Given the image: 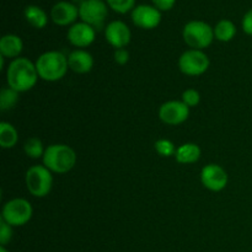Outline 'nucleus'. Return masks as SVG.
Here are the masks:
<instances>
[{"label":"nucleus","mask_w":252,"mask_h":252,"mask_svg":"<svg viewBox=\"0 0 252 252\" xmlns=\"http://www.w3.org/2000/svg\"><path fill=\"white\" fill-rule=\"evenodd\" d=\"M39 79L36 69V63L30 59L19 57L12 59L6 70L7 86L14 89L17 93L30 91L37 84Z\"/></svg>","instance_id":"f257e3e1"},{"label":"nucleus","mask_w":252,"mask_h":252,"mask_svg":"<svg viewBox=\"0 0 252 252\" xmlns=\"http://www.w3.org/2000/svg\"><path fill=\"white\" fill-rule=\"evenodd\" d=\"M211 65L208 56L199 49H189L184 52L179 59L181 73L189 76H198L206 73Z\"/></svg>","instance_id":"0eeeda50"},{"label":"nucleus","mask_w":252,"mask_h":252,"mask_svg":"<svg viewBox=\"0 0 252 252\" xmlns=\"http://www.w3.org/2000/svg\"><path fill=\"white\" fill-rule=\"evenodd\" d=\"M24 49V42L16 34H5L0 38V54L5 58H19Z\"/></svg>","instance_id":"dca6fc26"},{"label":"nucleus","mask_w":252,"mask_h":252,"mask_svg":"<svg viewBox=\"0 0 252 252\" xmlns=\"http://www.w3.org/2000/svg\"><path fill=\"white\" fill-rule=\"evenodd\" d=\"M36 69L42 80L48 83L58 81L63 79L68 71V57L59 51H48L37 58Z\"/></svg>","instance_id":"f03ea898"},{"label":"nucleus","mask_w":252,"mask_h":252,"mask_svg":"<svg viewBox=\"0 0 252 252\" xmlns=\"http://www.w3.org/2000/svg\"><path fill=\"white\" fill-rule=\"evenodd\" d=\"M202 150L194 143H185L180 145L175 154V159L180 164H193L201 159Z\"/></svg>","instance_id":"f3484780"},{"label":"nucleus","mask_w":252,"mask_h":252,"mask_svg":"<svg viewBox=\"0 0 252 252\" xmlns=\"http://www.w3.org/2000/svg\"><path fill=\"white\" fill-rule=\"evenodd\" d=\"M24 15L26 21L34 29H44L48 24V15L42 7L37 6V5H29L25 7Z\"/></svg>","instance_id":"a211bd4d"},{"label":"nucleus","mask_w":252,"mask_h":252,"mask_svg":"<svg viewBox=\"0 0 252 252\" xmlns=\"http://www.w3.org/2000/svg\"><path fill=\"white\" fill-rule=\"evenodd\" d=\"M12 226L0 218V246H6L12 240Z\"/></svg>","instance_id":"a878e982"},{"label":"nucleus","mask_w":252,"mask_h":252,"mask_svg":"<svg viewBox=\"0 0 252 252\" xmlns=\"http://www.w3.org/2000/svg\"><path fill=\"white\" fill-rule=\"evenodd\" d=\"M19 133L16 128L7 122L0 123V145L2 149H11L17 144Z\"/></svg>","instance_id":"6ab92c4d"},{"label":"nucleus","mask_w":252,"mask_h":252,"mask_svg":"<svg viewBox=\"0 0 252 252\" xmlns=\"http://www.w3.org/2000/svg\"><path fill=\"white\" fill-rule=\"evenodd\" d=\"M182 102L189 107H194L201 102V95L194 89H187L182 93Z\"/></svg>","instance_id":"393cba45"},{"label":"nucleus","mask_w":252,"mask_h":252,"mask_svg":"<svg viewBox=\"0 0 252 252\" xmlns=\"http://www.w3.org/2000/svg\"><path fill=\"white\" fill-rule=\"evenodd\" d=\"M132 21L135 26L143 30H153L161 22V11L152 5L142 4L132 10Z\"/></svg>","instance_id":"9b49d317"},{"label":"nucleus","mask_w":252,"mask_h":252,"mask_svg":"<svg viewBox=\"0 0 252 252\" xmlns=\"http://www.w3.org/2000/svg\"><path fill=\"white\" fill-rule=\"evenodd\" d=\"M0 252H7L6 249H5V246H0Z\"/></svg>","instance_id":"c756f323"},{"label":"nucleus","mask_w":252,"mask_h":252,"mask_svg":"<svg viewBox=\"0 0 252 252\" xmlns=\"http://www.w3.org/2000/svg\"><path fill=\"white\" fill-rule=\"evenodd\" d=\"M108 5L103 0H83L79 5V17L85 24L101 27L108 15Z\"/></svg>","instance_id":"6e6552de"},{"label":"nucleus","mask_w":252,"mask_h":252,"mask_svg":"<svg viewBox=\"0 0 252 252\" xmlns=\"http://www.w3.org/2000/svg\"><path fill=\"white\" fill-rule=\"evenodd\" d=\"M185 43L192 49H202L207 48L212 44L214 37V29L207 22L201 20H192L187 22L182 31Z\"/></svg>","instance_id":"20e7f679"},{"label":"nucleus","mask_w":252,"mask_h":252,"mask_svg":"<svg viewBox=\"0 0 252 252\" xmlns=\"http://www.w3.org/2000/svg\"><path fill=\"white\" fill-rule=\"evenodd\" d=\"M68 64L74 73L86 74L94 68V57L85 49H75L68 56Z\"/></svg>","instance_id":"2eb2a0df"},{"label":"nucleus","mask_w":252,"mask_h":252,"mask_svg":"<svg viewBox=\"0 0 252 252\" xmlns=\"http://www.w3.org/2000/svg\"><path fill=\"white\" fill-rule=\"evenodd\" d=\"M105 38L116 49H121L129 44L132 33H130V30L127 24L121 20H115L106 26Z\"/></svg>","instance_id":"ddd939ff"},{"label":"nucleus","mask_w":252,"mask_h":252,"mask_svg":"<svg viewBox=\"0 0 252 252\" xmlns=\"http://www.w3.org/2000/svg\"><path fill=\"white\" fill-rule=\"evenodd\" d=\"M236 34V26L230 20L223 19L214 27V37L220 42H230Z\"/></svg>","instance_id":"aec40b11"},{"label":"nucleus","mask_w":252,"mask_h":252,"mask_svg":"<svg viewBox=\"0 0 252 252\" xmlns=\"http://www.w3.org/2000/svg\"><path fill=\"white\" fill-rule=\"evenodd\" d=\"M189 117V107L182 101L172 100L162 103L159 108V118L169 126H179Z\"/></svg>","instance_id":"1a4fd4ad"},{"label":"nucleus","mask_w":252,"mask_h":252,"mask_svg":"<svg viewBox=\"0 0 252 252\" xmlns=\"http://www.w3.org/2000/svg\"><path fill=\"white\" fill-rule=\"evenodd\" d=\"M68 41L78 49L86 48L94 43L96 38V31L91 25L85 22H75L68 30Z\"/></svg>","instance_id":"f8f14e48"},{"label":"nucleus","mask_w":252,"mask_h":252,"mask_svg":"<svg viewBox=\"0 0 252 252\" xmlns=\"http://www.w3.org/2000/svg\"><path fill=\"white\" fill-rule=\"evenodd\" d=\"M24 150L25 154L29 158H31V159H39V158H43L44 152H46V149L43 148V143L36 137L29 138V139L25 142Z\"/></svg>","instance_id":"4be33fe9"},{"label":"nucleus","mask_w":252,"mask_h":252,"mask_svg":"<svg viewBox=\"0 0 252 252\" xmlns=\"http://www.w3.org/2000/svg\"><path fill=\"white\" fill-rule=\"evenodd\" d=\"M25 182L30 193L38 198L48 196L53 187V176L51 170L44 165H33L25 175Z\"/></svg>","instance_id":"39448f33"},{"label":"nucleus","mask_w":252,"mask_h":252,"mask_svg":"<svg viewBox=\"0 0 252 252\" xmlns=\"http://www.w3.org/2000/svg\"><path fill=\"white\" fill-rule=\"evenodd\" d=\"M113 58H115V62L118 65H126L129 62V52L125 48L116 49Z\"/></svg>","instance_id":"bb28decb"},{"label":"nucleus","mask_w":252,"mask_h":252,"mask_svg":"<svg viewBox=\"0 0 252 252\" xmlns=\"http://www.w3.org/2000/svg\"><path fill=\"white\" fill-rule=\"evenodd\" d=\"M241 25H243V31L249 36H252V9L244 15Z\"/></svg>","instance_id":"c85d7f7f"},{"label":"nucleus","mask_w":252,"mask_h":252,"mask_svg":"<svg viewBox=\"0 0 252 252\" xmlns=\"http://www.w3.org/2000/svg\"><path fill=\"white\" fill-rule=\"evenodd\" d=\"M19 102V93L11 88H4L0 91V110L2 112L10 111Z\"/></svg>","instance_id":"412c9836"},{"label":"nucleus","mask_w":252,"mask_h":252,"mask_svg":"<svg viewBox=\"0 0 252 252\" xmlns=\"http://www.w3.org/2000/svg\"><path fill=\"white\" fill-rule=\"evenodd\" d=\"M155 150L159 155L164 158H170L174 157L176 154V147H175L174 143L169 139H159L155 142L154 144Z\"/></svg>","instance_id":"5701e85b"},{"label":"nucleus","mask_w":252,"mask_h":252,"mask_svg":"<svg viewBox=\"0 0 252 252\" xmlns=\"http://www.w3.org/2000/svg\"><path fill=\"white\" fill-rule=\"evenodd\" d=\"M33 216L31 203L25 198H14L4 204L1 219L14 226H22L29 223Z\"/></svg>","instance_id":"423d86ee"},{"label":"nucleus","mask_w":252,"mask_h":252,"mask_svg":"<svg viewBox=\"0 0 252 252\" xmlns=\"http://www.w3.org/2000/svg\"><path fill=\"white\" fill-rule=\"evenodd\" d=\"M79 17V7L69 1H58L51 10V19L58 26H69L75 24Z\"/></svg>","instance_id":"4468645a"},{"label":"nucleus","mask_w":252,"mask_h":252,"mask_svg":"<svg viewBox=\"0 0 252 252\" xmlns=\"http://www.w3.org/2000/svg\"><path fill=\"white\" fill-rule=\"evenodd\" d=\"M106 2L118 14H127L135 7V0H106Z\"/></svg>","instance_id":"b1692460"},{"label":"nucleus","mask_w":252,"mask_h":252,"mask_svg":"<svg viewBox=\"0 0 252 252\" xmlns=\"http://www.w3.org/2000/svg\"><path fill=\"white\" fill-rule=\"evenodd\" d=\"M229 181L225 170L217 164H208L202 169L201 182L212 192H220L226 187Z\"/></svg>","instance_id":"9d476101"},{"label":"nucleus","mask_w":252,"mask_h":252,"mask_svg":"<svg viewBox=\"0 0 252 252\" xmlns=\"http://www.w3.org/2000/svg\"><path fill=\"white\" fill-rule=\"evenodd\" d=\"M154 6L160 11H169L176 4V0H152Z\"/></svg>","instance_id":"cd10ccee"},{"label":"nucleus","mask_w":252,"mask_h":252,"mask_svg":"<svg viewBox=\"0 0 252 252\" xmlns=\"http://www.w3.org/2000/svg\"><path fill=\"white\" fill-rule=\"evenodd\" d=\"M43 165L56 174H66L71 171L76 164V153L66 144H52L46 148Z\"/></svg>","instance_id":"7ed1b4c3"}]
</instances>
